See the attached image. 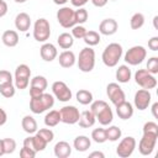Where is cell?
I'll use <instances>...</instances> for the list:
<instances>
[{"label": "cell", "mask_w": 158, "mask_h": 158, "mask_svg": "<svg viewBox=\"0 0 158 158\" xmlns=\"http://www.w3.org/2000/svg\"><path fill=\"white\" fill-rule=\"evenodd\" d=\"M106 94H107L110 101L115 106L126 100L125 91L121 89V86L117 83H110V84H107V86H106Z\"/></svg>", "instance_id": "cell-12"}, {"label": "cell", "mask_w": 158, "mask_h": 158, "mask_svg": "<svg viewBox=\"0 0 158 158\" xmlns=\"http://www.w3.org/2000/svg\"><path fill=\"white\" fill-rule=\"evenodd\" d=\"M77 101L81 105H89L93 101V94L86 89H80L77 93Z\"/></svg>", "instance_id": "cell-29"}, {"label": "cell", "mask_w": 158, "mask_h": 158, "mask_svg": "<svg viewBox=\"0 0 158 158\" xmlns=\"http://www.w3.org/2000/svg\"><path fill=\"white\" fill-rule=\"evenodd\" d=\"M143 132H151L158 135V125L153 121H148L143 125Z\"/></svg>", "instance_id": "cell-43"}, {"label": "cell", "mask_w": 158, "mask_h": 158, "mask_svg": "<svg viewBox=\"0 0 158 158\" xmlns=\"http://www.w3.org/2000/svg\"><path fill=\"white\" fill-rule=\"evenodd\" d=\"M6 14H7V4L2 0L0 2V17H4Z\"/></svg>", "instance_id": "cell-50"}, {"label": "cell", "mask_w": 158, "mask_h": 158, "mask_svg": "<svg viewBox=\"0 0 158 158\" xmlns=\"http://www.w3.org/2000/svg\"><path fill=\"white\" fill-rule=\"evenodd\" d=\"M151 99H152V95H151L149 90H147V89H139L135 94V106L138 110L143 111V110H146L149 106Z\"/></svg>", "instance_id": "cell-13"}, {"label": "cell", "mask_w": 158, "mask_h": 158, "mask_svg": "<svg viewBox=\"0 0 158 158\" xmlns=\"http://www.w3.org/2000/svg\"><path fill=\"white\" fill-rule=\"evenodd\" d=\"M57 42H58V44H59V47L62 49H69L74 43V37L72 36V33L63 32V33H60L58 36Z\"/></svg>", "instance_id": "cell-26"}, {"label": "cell", "mask_w": 158, "mask_h": 158, "mask_svg": "<svg viewBox=\"0 0 158 158\" xmlns=\"http://www.w3.org/2000/svg\"><path fill=\"white\" fill-rule=\"evenodd\" d=\"M40 53H41V58L46 62H52L53 59H56L58 54L56 46L52 43H43L40 48Z\"/></svg>", "instance_id": "cell-16"}, {"label": "cell", "mask_w": 158, "mask_h": 158, "mask_svg": "<svg viewBox=\"0 0 158 158\" xmlns=\"http://www.w3.org/2000/svg\"><path fill=\"white\" fill-rule=\"evenodd\" d=\"M117 28H118V25H117L116 20H114V19H105L99 25V32L105 36H111V35L116 33Z\"/></svg>", "instance_id": "cell-15"}, {"label": "cell", "mask_w": 158, "mask_h": 158, "mask_svg": "<svg viewBox=\"0 0 158 158\" xmlns=\"http://www.w3.org/2000/svg\"><path fill=\"white\" fill-rule=\"evenodd\" d=\"M88 1H89V0H70L72 5L75 6V7H83Z\"/></svg>", "instance_id": "cell-51"}, {"label": "cell", "mask_w": 158, "mask_h": 158, "mask_svg": "<svg viewBox=\"0 0 158 158\" xmlns=\"http://www.w3.org/2000/svg\"><path fill=\"white\" fill-rule=\"evenodd\" d=\"M106 105H109L106 101H104V100H96V101H91V106H90V111L94 114V115H96L102 107H105Z\"/></svg>", "instance_id": "cell-42"}, {"label": "cell", "mask_w": 158, "mask_h": 158, "mask_svg": "<svg viewBox=\"0 0 158 158\" xmlns=\"http://www.w3.org/2000/svg\"><path fill=\"white\" fill-rule=\"evenodd\" d=\"M95 118L102 125V126H107L112 122L114 120V114H112V110L109 105H106L105 107H102L96 115H95Z\"/></svg>", "instance_id": "cell-18"}, {"label": "cell", "mask_w": 158, "mask_h": 158, "mask_svg": "<svg viewBox=\"0 0 158 158\" xmlns=\"http://www.w3.org/2000/svg\"><path fill=\"white\" fill-rule=\"evenodd\" d=\"M135 80L142 89H154L157 86V79L153 74L147 72V69H138L135 73Z\"/></svg>", "instance_id": "cell-6"}, {"label": "cell", "mask_w": 158, "mask_h": 158, "mask_svg": "<svg viewBox=\"0 0 158 158\" xmlns=\"http://www.w3.org/2000/svg\"><path fill=\"white\" fill-rule=\"evenodd\" d=\"M146 56H147V51L143 46H133L126 52L125 62L128 63L130 65H137L146 59Z\"/></svg>", "instance_id": "cell-5"}, {"label": "cell", "mask_w": 158, "mask_h": 158, "mask_svg": "<svg viewBox=\"0 0 158 158\" xmlns=\"http://www.w3.org/2000/svg\"><path fill=\"white\" fill-rule=\"evenodd\" d=\"M1 1H2V0H0V2H1Z\"/></svg>", "instance_id": "cell-59"}, {"label": "cell", "mask_w": 158, "mask_h": 158, "mask_svg": "<svg viewBox=\"0 0 158 158\" xmlns=\"http://www.w3.org/2000/svg\"><path fill=\"white\" fill-rule=\"evenodd\" d=\"M91 138L94 142L96 143H104L107 141L106 138V132H105V128H95L93 132H91Z\"/></svg>", "instance_id": "cell-36"}, {"label": "cell", "mask_w": 158, "mask_h": 158, "mask_svg": "<svg viewBox=\"0 0 158 158\" xmlns=\"http://www.w3.org/2000/svg\"><path fill=\"white\" fill-rule=\"evenodd\" d=\"M52 91H53V95L62 102L69 101L72 99V90L64 81H60V80L54 81L52 84Z\"/></svg>", "instance_id": "cell-11"}, {"label": "cell", "mask_w": 158, "mask_h": 158, "mask_svg": "<svg viewBox=\"0 0 158 158\" xmlns=\"http://www.w3.org/2000/svg\"><path fill=\"white\" fill-rule=\"evenodd\" d=\"M96 118H95V115L90 111V110H85L83 112H80V116H79V126L81 128H89L91 126H94Z\"/></svg>", "instance_id": "cell-20"}, {"label": "cell", "mask_w": 158, "mask_h": 158, "mask_svg": "<svg viewBox=\"0 0 158 158\" xmlns=\"http://www.w3.org/2000/svg\"><path fill=\"white\" fill-rule=\"evenodd\" d=\"M95 67V51L90 47H85L79 52L78 68L83 73H89Z\"/></svg>", "instance_id": "cell-3"}, {"label": "cell", "mask_w": 158, "mask_h": 158, "mask_svg": "<svg viewBox=\"0 0 158 158\" xmlns=\"http://www.w3.org/2000/svg\"><path fill=\"white\" fill-rule=\"evenodd\" d=\"M67 1H69V0H53V2L57 5H64Z\"/></svg>", "instance_id": "cell-55"}, {"label": "cell", "mask_w": 158, "mask_h": 158, "mask_svg": "<svg viewBox=\"0 0 158 158\" xmlns=\"http://www.w3.org/2000/svg\"><path fill=\"white\" fill-rule=\"evenodd\" d=\"M59 114H60V122H64V123H67V125L78 123L79 116H80L79 110H78L75 106H73V105L63 106V107L59 110Z\"/></svg>", "instance_id": "cell-9"}, {"label": "cell", "mask_w": 158, "mask_h": 158, "mask_svg": "<svg viewBox=\"0 0 158 158\" xmlns=\"http://www.w3.org/2000/svg\"><path fill=\"white\" fill-rule=\"evenodd\" d=\"M6 121H7V114H6V111L4 109L0 107V126L5 125Z\"/></svg>", "instance_id": "cell-48"}, {"label": "cell", "mask_w": 158, "mask_h": 158, "mask_svg": "<svg viewBox=\"0 0 158 158\" xmlns=\"http://www.w3.org/2000/svg\"><path fill=\"white\" fill-rule=\"evenodd\" d=\"M42 93H43V91H42V90H40V89L30 86V96H31V98H37V96H40Z\"/></svg>", "instance_id": "cell-49"}, {"label": "cell", "mask_w": 158, "mask_h": 158, "mask_svg": "<svg viewBox=\"0 0 158 158\" xmlns=\"http://www.w3.org/2000/svg\"><path fill=\"white\" fill-rule=\"evenodd\" d=\"M75 54L72 52V51H63L60 54H59V64L60 67L63 68H70L75 64Z\"/></svg>", "instance_id": "cell-23"}, {"label": "cell", "mask_w": 158, "mask_h": 158, "mask_svg": "<svg viewBox=\"0 0 158 158\" xmlns=\"http://www.w3.org/2000/svg\"><path fill=\"white\" fill-rule=\"evenodd\" d=\"M15 85L12 83H0V94L4 98H12L15 95Z\"/></svg>", "instance_id": "cell-31"}, {"label": "cell", "mask_w": 158, "mask_h": 158, "mask_svg": "<svg viewBox=\"0 0 158 158\" xmlns=\"http://www.w3.org/2000/svg\"><path fill=\"white\" fill-rule=\"evenodd\" d=\"M72 28H73V30H72V36H73L74 38H77V40L84 38V36H85V33H86V28H85L84 26H81V25H75V26H73Z\"/></svg>", "instance_id": "cell-39"}, {"label": "cell", "mask_w": 158, "mask_h": 158, "mask_svg": "<svg viewBox=\"0 0 158 158\" xmlns=\"http://www.w3.org/2000/svg\"><path fill=\"white\" fill-rule=\"evenodd\" d=\"M57 20L59 25L64 28H70L77 25L75 22V11L70 7H62L57 11Z\"/></svg>", "instance_id": "cell-8"}, {"label": "cell", "mask_w": 158, "mask_h": 158, "mask_svg": "<svg viewBox=\"0 0 158 158\" xmlns=\"http://www.w3.org/2000/svg\"><path fill=\"white\" fill-rule=\"evenodd\" d=\"M21 126H22L23 131L27 132V133H30V135L37 132V122H36V120H35L32 116H30V115L23 116V118H22V121H21Z\"/></svg>", "instance_id": "cell-25"}, {"label": "cell", "mask_w": 158, "mask_h": 158, "mask_svg": "<svg viewBox=\"0 0 158 158\" xmlns=\"http://www.w3.org/2000/svg\"><path fill=\"white\" fill-rule=\"evenodd\" d=\"M136 148V139L132 136H127L121 139L116 148V154L121 158H127L130 157Z\"/></svg>", "instance_id": "cell-10"}, {"label": "cell", "mask_w": 158, "mask_h": 158, "mask_svg": "<svg viewBox=\"0 0 158 158\" xmlns=\"http://www.w3.org/2000/svg\"><path fill=\"white\" fill-rule=\"evenodd\" d=\"M36 135H38L40 137H42L47 143L52 142L53 138H54V133H53V131L49 130V128H41V130H38V131L36 132Z\"/></svg>", "instance_id": "cell-37"}, {"label": "cell", "mask_w": 158, "mask_h": 158, "mask_svg": "<svg viewBox=\"0 0 158 158\" xmlns=\"http://www.w3.org/2000/svg\"><path fill=\"white\" fill-rule=\"evenodd\" d=\"M105 132H106V138L109 141H111V142L117 141L121 137V133H122L121 132V128L117 127V126H110L109 128L105 130Z\"/></svg>", "instance_id": "cell-34"}, {"label": "cell", "mask_w": 158, "mask_h": 158, "mask_svg": "<svg viewBox=\"0 0 158 158\" xmlns=\"http://www.w3.org/2000/svg\"><path fill=\"white\" fill-rule=\"evenodd\" d=\"M157 20H158V16H154L153 17V25H154V28L158 30V26H157Z\"/></svg>", "instance_id": "cell-57"}, {"label": "cell", "mask_w": 158, "mask_h": 158, "mask_svg": "<svg viewBox=\"0 0 158 158\" xmlns=\"http://www.w3.org/2000/svg\"><path fill=\"white\" fill-rule=\"evenodd\" d=\"M54 105V98L53 95L48 93H42L37 98H31L30 100V109L33 114H42L46 110L51 109Z\"/></svg>", "instance_id": "cell-2"}, {"label": "cell", "mask_w": 158, "mask_h": 158, "mask_svg": "<svg viewBox=\"0 0 158 158\" xmlns=\"http://www.w3.org/2000/svg\"><path fill=\"white\" fill-rule=\"evenodd\" d=\"M2 144H4V151H5V154H10L15 151L16 148V142L15 139L12 138H4L2 139Z\"/></svg>", "instance_id": "cell-41"}, {"label": "cell", "mask_w": 158, "mask_h": 158, "mask_svg": "<svg viewBox=\"0 0 158 158\" xmlns=\"http://www.w3.org/2000/svg\"><path fill=\"white\" fill-rule=\"evenodd\" d=\"M15 2H17V4H23L25 1H27V0H14Z\"/></svg>", "instance_id": "cell-58"}, {"label": "cell", "mask_w": 158, "mask_h": 158, "mask_svg": "<svg viewBox=\"0 0 158 158\" xmlns=\"http://www.w3.org/2000/svg\"><path fill=\"white\" fill-rule=\"evenodd\" d=\"M5 154V151H4V144H2V139H0V157Z\"/></svg>", "instance_id": "cell-56"}, {"label": "cell", "mask_w": 158, "mask_h": 158, "mask_svg": "<svg viewBox=\"0 0 158 158\" xmlns=\"http://www.w3.org/2000/svg\"><path fill=\"white\" fill-rule=\"evenodd\" d=\"M73 146H74V148H75L78 152H85V151H88V149L90 148L91 141H90L89 137L81 135V136H78V137L74 138Z\"/></svg>", "instance_id": "cell-24"}, {"label": "cell", "mask_w": 158, "mask_h": 158, "mask_svg": "<svg viewBox=\"0 0 158 158\" xmlns=\"http://www.w3.org/2000/svg\"><path fill=\"white\" fill-rule=\"evenodd\" d=\"M143 25H144V16H143V14H141V12L133 14L132 17H131V20H130V26H131V28H132V30H138V28H141Z\"/></svg>", "instance_id": "cell-32"}, {"label": "cell", "mask_w": 158, "mask_h": 158, "mask_svg": "<svg viewBox=\"0 0 158 158\" xmlns=\"http://www.w3.org/2000/svg\"><path fill=\"white\" fill-rule=\"evenodd\" d=\"M47 85H48L47 79L43 75H36L31 79V86L32 88H37V89L44 91L47 89Z\"/></svg>", "instance_id": "cell-33"}, {"label": "cell", "mask_w": 158, "mask_h": 158, "mask_svg": "<svg viewBox=\"0 0 158 158\" xmlns=\"http://www.w3.org/2000/svg\"><path fill=\"white\" fill-rule=\"evenodd\" d=\"M147 72L156 75L158 73V57H151L147 62Z\"/></svg>", "instance_id": "cell-40"}, {"label": "cell", "mask_w": 158, "mask_h": 158, "mask_svg": "<svg viewBox=\"0 0 158 158\" xmlns=\"http://www.w3.org/2000/svg\"><path fill=\"white\" fill-rule=\"evenodd\" d=\"M23 146L28 147V148H31L36 152H41L46 148L47 142L42 137H40L38 135H35V136H30V137L25 138L23 139Z\"/></svg>", "instance_id": "cell-14"}, {"label": "cell", "mask_w": 158, "mask_h": 158, "mask_svg": "<svg viewBox=\"0 0 158 158\" xmlns=\"http://www.w3.org/2000/svg\"><path fill=\"white\" fill-rule=\"evenodd\" d=\"M72 153V147L65 141H59L54 146V156L57 158H67Z\"/></svg>", "instance_id": "cell-21"}, {"label": "cell", "mask_w": 158, "mask_h": 158, "mask_svg": "<svg viewBox=\"0 0 158 158\" xmlns=\"http://www.w3.org/2000/svg\"><path fill=\"white\" fill-rule=\"evenodd\" d=\"M15 26L19 31L26 32L31 26V17L26 12H20L15 17Z\"/></svg>", "instance_id": "cell-19"}, {"label": "cell", "mask_w": 158, "mask_h": 158, "mask_svg": "<svg viewBox=\"0 0 158 158\" xmlns=\"http://www.w3.org/2000/svg\"><path fill=\"white\" fill-rule=\"evenodd\" d=\"M121 56H122V46L116 42H112L105 47L101 58L106 67H115L121 59Z\"/></svg>", "instance_id": "cell-1"}, {"label": "cell", "mask_w": 158, "mask_h": 158, "mask_svg": "<svg viewBox=\"0 0 158 158\" xmlns=\"http://www.w3.org/2000/svg\"><path fill=\"white\" fill-rule=\"evenodd\" d=\"M36 151H33V149H31V148H28V147H22L21 148V151H20V157L21 158H33L35 156H36Z\"/></svg>", "instance_id": "cell-44"}, {"label": "cell", "mask_w": 158, "mask_h": 158, "mask_svg": "<svg viewBox=\"0 0 158 158\" xmlns=\"http://www.w3.org/2000/svg\"><path fill=\"white\" fill-rule=\"evenodd\" d=\"M31 77V69L27 64H20L17 65L15 70V78H27L30 79Z\"/></svg>", "instance_id": "cell-35"}, {"label": "cell", "mask_w": 158, "mask_h": 158, "mask_svg": "<svg viewBox=\"0 0 158 158\" xmlns=\"http://www.w3.org/2000/svg\"><path fill=\"white\" fill-rule=\"evenodd\" d=\"M116 114H117V116H118L120 118H122V120H128V118H131L132 115H133V106H132V104L125 100V101H122L121 104L116 105Z\"/></svg>", "instance_id": "cell-17"}, {"label": "cell", "mask_w": 158, "mask_h": 158, "mask_svg": "<svg viewBox=\"0 0 158 158\" xmlns=\"http://www.w3.org/2000/svg\"><path fill=\"white\" fill-rule=\"evenodd\" d=\"M116 79L118 83H128L131 79V69L127 65H120L116 70Z\"/></svg>", "instance_id": "cell-27"}, {"label": "cell", "mask_w": 158, "mask_h": 158, "mask_svg": "<svg viewBox=\"0 0 158 158\" xmlns=\"http://www.w3.org/2000/svg\"><path fill=\"white\" fill-rule=\"evenodd\" d=\"M157 110H158V102H154V104L152 105V114H153V116H154L156 118H158V112H157Z\"/></svg>", "instance_id": "cell-54"}, {"label": "cell", "mask_w": 158, "mask_h": 158, "mask_svg": "<svg viewBox=\"0 0 158 158\" xmlns=\"http://www.w3.org/2000/svg\"><path fill=\"white\" fill-rule=\"evenodd\" d=\"M30 84V79L27 78H15V88L17 89H26Z\"/></svg>", "instance_id": "cell-45"}, {"label": "cell", "mask_w": 158, "mask_h": 158, "mask_svg": "<svg viewBox=\"0 0 158 158\" xmlns=\"http://www.w3.org/2000/svg\"><path fill=\"white\" fill-rule=\"evenodd\" d=\"M148 47H149V49H152V51H158V37L157 36H154V37H152L149 41H148Z\"/></svg>", "instance_id": "cell-47"}, {"label": "cell", "mask_w": 158, "mask_h": 158, "mask_svg": "<svg viewBox=\"0 0 158 158\" xmlns=\"http://www.w3.org/2000/svg\"><path fill=\"white\" fill-rule=\"evenodd\" d=\"M157 138L158 135L156 133H151V132H143V136L138 143V151L142 156H149L157 143Z\"/></svg>", "instance_id": "cell-7"}, {"label": "cell", "mask_w": 158, "mask_h": 158, "mask_svg": "<svg viewBox=\"0 0 158 158\" xmlns=\"http://www.w3.org/2000/svg\"><path fill=\"white\" fill-rule=\"evenodd\" d=\"M94 157H98V158H104V157H105V154H104L102 152L95 151V152H93V153H90V154H89V158H94Z\"/></svg>", "instance_id": "cell-53"}, {"label": "cell", "mask_w": 158, "mask_h": 158, "mask_svg": "<svg viewBox=\"0 0 158 158\" xmlns=\"http://www.w3.org/2000/svg\"><path fill=\"white\" fill-rule=\"evenodd\" d=\"M60 122V114L57 110H51L44 116V123L48 127H54Z\"/></svg>", "instance_id": "cell-28"}, {"label": "cell", "mask_w": 158, "mask_h": 158, "mask_svg": "<svg viewBox=\"0 0 158 158\" xmlns=\"http://www.w3.org/2000/svg\"><path fill=\"white\" fill-rule=\"evenodd\" d=\"M107 1H109V0H91L93 5L96 6V7H102V6H105V5L107 4Z\"/></svg>", "instance_id": "cell-52"}, {"label": "cell", "mask_w": 158, "mask_h": 158, "mask_svg": "<svg viewBox=\"0 0 158 158\" xmlns=\"http://www.w3.org/2000/svg\"><path fill=\"white\" fill-rule=\"evenodd\" d=\"M86 20H88V11L84 7H79L78 10H75V22L78 25L86 22Z\"/></svg>", "instance_id": "cell-38"}, {"label": "cell", "mask_w": 158, "mask_h": 158, "mask_svg": "<svg viewBox=\"0 0 158 158\" xmlns=\"http://www.w3.org/2000/svg\"><path fill=\"white\" fill-rule=\"evenodd\" d=\"M84 42L89 46V47H91V46H96V44H99V42H100V35H99V32H96V31H86V33H85V36H84Z\"/></svg>", "instance_id": "cell-30"}, {"label": "cell", "mask_w": 158, "mask_h": 158, "mask_svg": "<svg viewBox=\"0 0 158 158\" xmlns=\"http://www.w3.org/2000/svg\"><path fill=\"white\" fill-rule=\"evenodd\" d=\"M51 36V25L49 22L41 17L33 25V37L37 42H46Z\"/></svg>", "instance_id": "cell-4"}, {"label": "cell", "mask_w": 158, "mask_h": 158, "mask_svg": "<svg viewBox=\"0 0 158 158\" xmlns=\"http://www.w3.org/2000/svg\"><path fill=\"white\" fill-rule=\"evenodd\" d=\"M1 41L6 47H15L19 43V33L14 30H6L1 36Z\"/></svg>", "instance_id": "cell-22"}, {"label": "cell", "mask_w": 158, "mask_h": 158, "mask_svg": "<svg viewBox=\"0 0 158 158\" xmlns=\"http://www.w3.org/2000/svg\"><path fill=\"white\" fill-rule=\"evenodd\" d=\"M0 83H12V75L9 70H0Z\"/></svg>", "instance_id": "cell-46"}]
</instances>
